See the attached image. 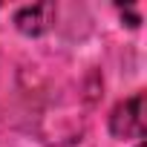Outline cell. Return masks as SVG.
<instances>
[{
	"mask_svg": "<svg viewBox=\"0 0 147 147\" xmlns=\"http://www.w3.org/2000/svg\"><path fill=\"white\" fill-rule=\"evenodd\" d=\"M110 133L118 138H141L144 136V95L136 92L133 98L121 101L110 115Z\"/></svg>",
	"mask_w": 147,
	"mask_h": 147,
	"instance_id": "6da1fadb",
	"label": "cell"
},
{
	"mask_svg": "<svg viewBox=\"0 0 147 147\" xmlns=\"http://www.w3.org/2000/svg\"><path fill=\"white\" fill-rule=\"evenodd\" d=\"M55 20V6L52 3H35V6H23L15 15V23L23 35H43Z\"/></svg>",
	"mask_w": 147,
	"mask_h": 147,
	"instance_id": "7a4b0ae2",
	"label": "cell"
},
{
	"mask_svg": "<svg viewBox=\"0 0 147 147\" xmlns=\"http://www.w3.org/2000/svg\"><path fill=\"white\" fill-rule=\"evenodd\" d=\"M138 147H144V144H138Z\"/></svg>",
	"mask_w": 147,
	"mask_h": 147,
	"instance_id": "3957f363",
	"label": "cell"
}]
</instances>
